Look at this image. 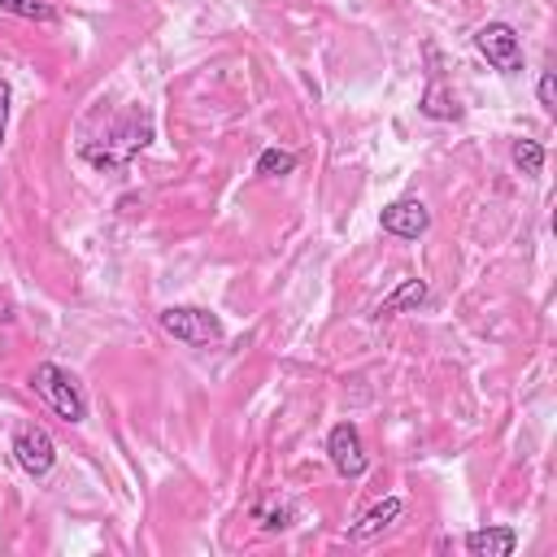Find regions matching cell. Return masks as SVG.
<instances>
[{
  "label": "cell",
  "mask_w": 557,
  "mask_h": 557,
  "mask_svg": "<svg viewBox=\"0 0 557 557\" xmlns=\"http://www.w3.org/2000/svg\"><path fill=\"white\" fill-rule=\"evenodd\" d=\"M157 326L165 335H174L178 344H187V348H209V344L222 339V322L205 305H165L157 313Z\"/></svg>",
  "instance_id": "obj_3"
},
{
  "label": "cell",
  "mask_w": 557,
  "mask_h": 557,
  "mask_svg": "<svg viewBox=\"0 0 557 557\" xmlns=\"http://www.w3.org/2000/svg\"><path fill=\"white\" fill-rule=\"evenodd\" d=\"M461 544H466L470 557H509V553L518 548V531L505 527V522H492V527H474V531H466Z\"/></svg>",
  "instance_id": "obj_8"
},
{
  "label": "cell",
  "mask_w": 557,
  "mask_h": 557,
  "mask_svg": "<svg viewBox=\"0 0 557 557\" xmlns=\"http://www.w3.org/2000/svg\"><path fill=\"white\" fill-rule=\"evenodd\" d=\"M426 296H431L426 278H405V283H396V287L374 305V322L396 318V313H413L418 305H426Z\"/></svg>",
  "instance_id": "obj_10"
},
{
  "label": "cell",
  "mask_w": 557,
  "mask_h": 557,
  "mask_svg": "<svg viewBox=\"0 0 557 557\" xmlns=\"http://www.w3.org/2000/svg\"><path fill=\"white\" fill-rule=\"evenodd\" d=\"M535 100H540V109H544L548 117L557 113V74H553V70L540 74V83H535Z\"/></svg>",
  "instance_id": "obj_16"
},
{
  "label": "cell",
  "mask_w": 557,
  "mask_h": 557,
  "mask_svg": "<svg viewBox=\"0 0 557 557\" xmlns=\"http://www.w3.org/2000/svg\"><path fill=\"white\" fill-rule=\"evenodd\" d=\"M379 226H383L387 235H396V239H418V235L431 231V209H426L418 196H405V200L383 205Z\"/></svg>",
  "instance_id": "obj_7"
},
{
  "label": "cell",
  "mask_w": 557,
  "mask_h": 557,
  "mask_svg": "<svg viewBox=\"0 0 557 557\" xmlns=\"http://www.w3.org/2000/svg\"><path fill=\"white\" fill-rule=\"evenodd\" d=\"M252 518H257V527H261L265 535H274V531H287V527H292L296 505H292V500H257V505H252Z\"/></svg>",
  "instance_id": "obj_12"
},
{
  "label": "cell",
  "mask_w": 557,
  "mask_h": 557,
  "mask_svg": "<svg viewBox=\"0 0 557 557\" xmlns=\"http://www.w3.org/2000/svg\"><path fill=\"white\" fill-rule=\"evenodd\" d=\"M326 457H331V466H335L339 479H361L370 470V453L361 444L357 422H335L326 431Z\"/></svg>",
  "instance_id": "obj_6"
},
{
  "label": "cell",
  "mask_w": 557,
  "mask_h": 557,
  "mask_svg": "<svg viewBox=\"0 0 557 557\" xmlns=\"http://www.w3.org/2000/svg\"><path fill=\"white\" fill-rule=\"evenodd\" d=\"M474 52L492 65V70H500V74H522V39H518V30L509 26V22H483L479 30H474Z\"/></svg>",
  "instance_id": "obj_4"
},
{
  "label": "cell",
  "mask_w": 557,
  "mask_h": 557,
  "mask_svg": "<svg viewBox=\"0 0 557 557\" xmlns=\"http://www.w3.org/2000/svg\"><path fill=\"white\" fill-rule=\"evenodd\" d=\"M148 144H152V113L139 109V104H131V109H122V113L113 117V126H109L100 139H87L78 152H83L87 165L113 174V170H126L131 157H139Z\"/></svg>",
  "instance_id": "obj_1"
},
{
  "label": "cell",
  "mask_w": 557,
  "mask_h": 557,
  "mask_svg": "<svg viewBox=\"0 0 557 557\" xmlns=\"http://www.w3.org/2000/svg\"><path fill=\"white\" fill-rule=\"evenodd\" d=\"M400 509H405V500H400V496H383L379 505H370V509L348 527V540H352V544H366V540L383 535V531L400 518Z\"/></svg>",
  "instance_id": "obj_9"
},
{
  "label": "cell",
  "mask_w": 557,
  "mask_h": 557,
  "mask_svg": "<svg viewBox=\"0 0 557 557\" xmlns=\"http://www.w3.org/2000/svg\"><path fill=\"white\" fill-rule=\"evenodd\" d=\"M30 387H35V396H39L61 422L78 426V422L87 418V396H83L78 379H74L65 366H57V361H39V366L30 370Z\"/></svg>",
  "instance_id": "obj_2"
},
{
  "label": "cell",
  "mask_w": 557,
  "mask_h": 557,
  "mask_svg": "<svg viewBox=\"0 0 557 557\" xmlns=\"http://www.w3.org/2000/svg\"><path fill=\"white\" fill-rule=\"evenodd\" d=\"M509 161H513L518 174H540V170H544V144H535V139H513Z\"/></svg>",
  "instance_id": "obj_14"
},
{
  "label": "cell",
  "mask_w": 557,
  "mask_h": 557,
  "mask_svg": "<svg viewBox=\"0 0 557 557\" xmlns=\"http://www.w3.org/2000/svg\"><path fill=\"white\" fill-rule=\"evenodd\" d=\"M9 453H13L17 470L30 474V479H48L52 466H57V440H52L44 426H35V422H22V426L13 431Z\"/></svg>",
  "instance_id": "obj_5"
},
{
  "label": "cell",
  "mask_w": 557,
  "mask_h": 557,
  "mask_svg": "<svg viewBox=\"0 0 557 557\" xmlns=\"http://www.w3.org/2000/svg\"><path fill=\"white\" fill-rule=\"evenodd\" d=\"M292 170H296V152H292V148H278V144L261 148V152H257V165H252L257 178H283V174H292Z\"/></svg>",
  "instance_id": "obj_13"
},
{
  "label": "cell",
  "mask_w": 557,
  "mask_h": 557,
  "mask_svg": "<svg viewBox=\"0 0 557 557\" xmlns=\"http://www.w3.org/2000/svg\"><path fill=\"white\" fill-rule=\"evenodd\" d=\"M9 104H13V83L0 74V148H4V131H9Z\"/></svg>",
  "instance_id": "obj_17"
},
{
  "label": "cell",
  "mask_w": 557,
  "mask_h": 557,
  "mask_svg": "<svg viewBox=\"0 0 557 557\" xmlns=\"http://www.w3.org/2000/svg\"><path fill=\"white\" fill-rule=\"evenodd\" d=\"M418 109H422L426 117H435V122H457V117L466 113V109L457 104V96L444 87V78H440V74H431V83H426V91H422Z\"/></svg>",
  "instance_id": "obj_11"
},
{
  "label": "cell",
  "mask_w": 557,
  "mask_h": 557,
  "mask_svg": "<svg viewBox=\"0 0 557 557\" xmlns=\"http://www.w3.org/2000/svg\"><path fill=\"white\" fill-rule=\"evenodd\" d=\"M0 9L13 17H26V22H57V9L48 0H0Z\"/></svg>",
  "instance_id": "obj_15"
}]
</instances>
